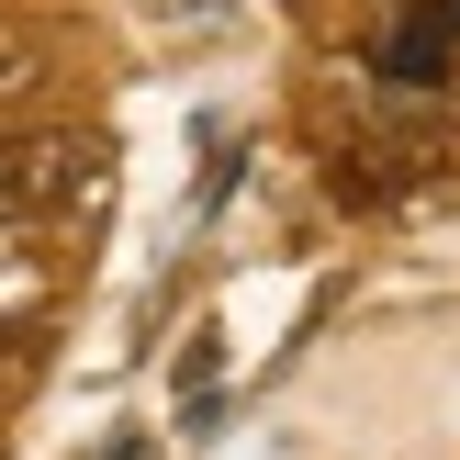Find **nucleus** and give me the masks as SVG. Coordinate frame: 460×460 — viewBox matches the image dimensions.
Returning a JSON list of instances; mask_svg holds the SVG:
<instances>
[{"mask_svg":"<svg viewBox=\"0 0 460 460\" xmlns=\"http://www.w3.org/2000/svg\"><path fill=\"white\" fill-rule=\"evenodd\" d=\"M449 57H460V0H404V22H394V45H382V67H394V79H416V90H438Z\"/></svg>","mask_w":460,"mask_h":460,"instance_id":"f03ea898","label":"nucleus"},{"mask_svg":"<svg viewBox=\"0 0 460 460\" xmlns=\"http://www.w3.org/2000/svg\"><path fill=\"white\" fill-rule=\"evenodd\" d=\"M12 371H22V349H12V326H0V382H12Z\"/></svg>","mask_w":460,"mask_h":460,"instance_id":"7ed1b4c3","label":"nucleus"},{"mask_svg":"<svg viewBox=\"0 0 460 460\" xmlns=\"http://www.w3.org/2000/svg\"><path fill=\"white\" fill-rule=\"evenodd\" d=\"M67 202H102V146L90 135H0V214L45 225Z\"/></svg>","mask_w":460,"mask_h":460,"instance_id":"f257e3e1","label":"nucleus"}]
</instances>
